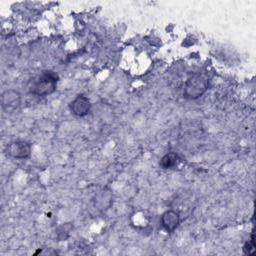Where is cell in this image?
<instances>
[{"label":"cell","mask_w":256,"mask_h":256,"mask_svg":"<svg viewBox=\"0 0 256 256\" xmlns=\"http://www.w3.org/2000/svg\"><path fill=\"white\" fill-rule=\"evenodd\" d=\"M20 94L18 91L9 89L3 92L2 94V107L5 111H13L20 105Z\"/></svg>","instance_id":"obj_5"},{"label":"cell","mask_w":256,"mask_h":256,"mask_svg":"<svg viewBox=\"0 0 256 256\" xmlns=\"http://www.w3.org/2000/svg\"><path fill=\"white\" fill-rule=\"evenodd\" d=\"M178 163H179V157L176 153H173V152L164 155L162 157V159L160 160V165L164 169L173 168V167L177 166Z\"/></svg>","instance_id":"obj_7"},{"label":"cell","mask_w":256,"mask_h":256,"mask_svg":"<svg viewBox=\"0 0 256 256\" xmlns=\"http://www.w3.org/2000/svg\"><path fill=\"white\" fill-rule=\"evenodd\" d=\"M57 82V74L52 71H44L32 80L29 89L33 95L47 96L52 94L56 90Z\"/></svg>","instance_id":"obj_1"},{"label":"cell","mask_w":256,"mask_h":256,"mask_svg":"<svg viewBox=\"0 0 256 256\" xmlns=\"http://www.w3.org/2000/svg\"><path fill=\"white\" fill-rule=\"evenodd\" d=\"M243 251L245 254L247 255H252L254 254V251H255V243H254V234L252 233V236H251V240L249 242H247L243 248Z\"/></svg>","instance_id":"obj_8"},{"label":"cell","mask_w":256,"mask_h":256,"mask_svg":"<svg viewBox=\"0 0 256 256\" xmlns=\"http://www.w3.org/2000/svg\"><path fill=\"white\" fill-rule=\"evenodd\" d=\"M5 152L15 159H26L31 154V145L26 141H13L6 146Z\"/></svg>","instance_id":"obj_3"},{"label":"cell","mask_w":256,"mask_h":256,"mask_svg":"<svg viewBox=\"0 0 256 256\" xmlns=\"http://www.w3.org/2000/svg\"><path fill=\"white\" fill-rule=\"evenodd\" d=\"M70 111L72 114L78 117H83L90 112L91 103L88 97L84 95H78L69 105Z\"/></svg>","instance_id":"obj_4"},{"label":"cell","mask_w":256,"mask_h":256,"mask_svg":"<svg viewBox=\"0 0 256 256\" xmlns=\"http://www.w3.org/2000/svg\"><path fill=\"white\" fill-rule=\"evenodd\" d=\"M207 89L208 78L204 74L196 73L186 81L183 94L188 99H197L201 97Z\"/></svg>","instance_id":"obj_2"},{"label":"cell","mask_w":256,"mask_h":256,"mask_svg":"<svg viewBox=\"0 0 256 256\" xmlns=\"http://www.w3.org/2000/svg\"><path fill=\"white\" fill-rule=\"evenodd\" d=\"M180 224V216L176 211L168 210L161 216V225L167 232L174 231Z\"/></svg>","instance_id":"obj_6"}]
</instances>
